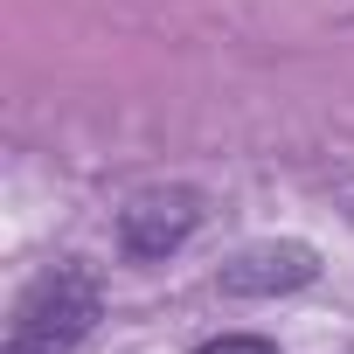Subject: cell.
Here are the masks:
<instances>
[{"label":"cell","instance_id":"3957f363","mask_svg":"<svg viewBox=\"0 0 354 354\" xmlns=\"http://www.w3.org/2000/svg\"><path fill=\"white\" fill-rule=\"evenodd\" d=\"M319 278V257L306 243H250L223 264V292L230 299H285L299 285Z\"/></svg>","mask_w":354,"mask_h":354},{"label":"cell","instance_id":"7a4b0ae2","mask_svg":"<svg viewBox=\"0 0 354 354\" xmlns=\"http://www.w3.org/2000/svg\"><path fill=\"white\" fill-rule=\"evenodd\" d=\"M202 230V195L195 188H146L118 209V250L132 264H160Z\"/></svg>","mask_w":354,"mask_h":354},{"label":"cell","instance_id":"6da1fadb","mask_svg":"<svg viewBox=\"0 0 354 354\" xmlns=\"http://www.w3.org/2000/svg\"><path fill=\"white\" fill-rule=\"evenodd\" d=\"M104 313V292H97V271L84 264H56L42 271L15 313H8V340H0V354H70Z\"/></svg>","mask_w":354,"mask_h":354},{"label":"cell","instance_id":"277c9868","mask_svg":"<svg viewBox=\"0 0 354 354\" xmlns=\"http://www.w3.org/2000/svg\"><path fill=\"white\" fill-rule=\"evenodd\" d=\"M195 354H278L264 333H223V340H209V347H195Z\"/></svg>","mask_w":354,"mask_h":354}]
</instances>
